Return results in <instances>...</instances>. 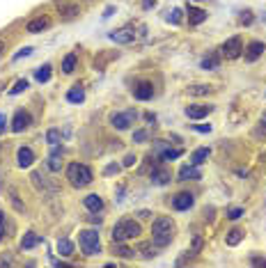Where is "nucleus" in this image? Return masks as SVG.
<instances>
[{
    "label": "nucleus",
    "instance_id": "52",
    "mask_svg": "<svg viewBox=\"0 0 266 268\" xmlns=\"http://www.w3.org/2000/svg\"><path fill=\"white\" fill-rule=\"evenodd\" d=\"M115 12V7H106V12H104V19H108V16Z\"/></svg>",
    "mask_w": 266,
    "mask_h": 268
},
{
    "label": "nucleus",
    "instance_id": "2",
    "mask_svg": "<svg viewBox=\"0 0 266 268\" xmlns=\"http://www.w3.org/2000/svg\"><path fill=\"white\" fill-rule=\"evenodd\" d=\"M142 234L140 225L133 218H122L117 225L112 227V243H126L131 239H138Z\"/></svg>",
    "mask_w": 266,
    "mask_h": 268
},
{
    "label": "nucleus",
    "instance_id": "11",
    "mask_svg": "<svg viewBox=\"0 0 266 268\" xmlns=\"http://www.w3.org/2000/svg\"><path fill=\"white\" fill-rule=\"evenodd\" d=\"M51 16H37V19H32V21L26 25V32H30V35H37V32H44V30L51 28Z\"/></svg>",
    "mask_w": 266,
    "mask_h": 268
},
{
    "label": "nucleus",
    "instance_id": "13",
    "mask_svg": "<svg viewBox=\"0 0 266 268\" xmlns=\"http://www.w3.org/2000/svg\"><path fill=\"white\" fill-rule=\"evenodd\" d=\"M193 204H195V197L190 193H179L172 197V209H177V211H188Z\"/></svg>",
    "mask_w": 266,
    "mask_h": 268
},
{
    "label": "nucleus",
    "instance_id": "56",
    "mask_svg": "<svg viewBox=\"0 0 266 268\" xmlns=\"http://www.w3.org/2000/svg\"><path fill=\"white\" fill-rule=\"evenodd\" d=\"M154 5V0H145V7H152Z\"/></svg>",
    "mask_w": 266,
    "mask_h": 268
},
{
    "label": "nucleus",
    "instance_id": "22",
    "mask_svg": "<svg viewBox=\"0 0 266 268\" xmlns=\"http://www.w3.org/2000/svg\"><path fill=\"white\" fill-rule=\"evenodd\" d=\"M67 101H69V103H83V101H85L83 87H80V85H74L69 92H67Z\"/></svg>",
    "mask_w": 266,
    "mask_h": 268
},
{
    "label": "nucleus",
    "instance_id": "35",
    "mask_svg": "<svg viewBox=\"0 0 266 268\" xmlns=\"http://www.w3.org/2000/svg\"><path fill=\"white\" fill-rule=\"evenodd\" d=\"M23 90H28V80H26V78H23V80H16V85L9 90V94L14 97V94H21Z\"/></svg>",
    "mask_w": 266,
    "mask_h": 268
},
{
    "label": "nucleus",
    "instance_id": "48",
    "mask_svg": "<svg viewBox=\"0 0 266 268\" xmlns=\"http://www.w3.org/2000/svg\"><path fill=\"white\" fill-rule=\"evenodd\" d=\"M101 220H104V218H101V216H97V213H92V216H90L92 225H101Z\"/></svg>",
    "mask_w": 266,
    "mask_h": 268
},
{
    "label": "nucleus",
    "instance_id": "58",
    "mask_svg": "<svg viewBox=\"0 0 266 268\" xmlns=\"http://www.w3.org/2000/svg\"><path fill=\"white\" fill-rule=\"evenodd\" d=\"M200 2H202V0H200Z\"/></svg>",
    "mask_w": 266,
    "mask_h": 268
},
{
    "label": "nucleus",
    "instance_id": "20",
    "mask_svg": "<svg viewBox=\"0 0 266 268\" xmlns=\"http://www.w3.org/2000/svg\"><path fill=\"white\" fill-rule=\"evenodd\" d=\"M42 243V236L35 232H26L23 234V241H21V250H32L35 245Z\"/></svg>",
    "mask_w": 266,
    "mask_h": 268
},
{
    "label": "nucleus",
    "instance_id": "24",
    "mask_svg": "<svg viewBox=\"0 0 266 268\" xmlns=\"http://www.w3.org/2000/svg\"><path fill=\"white\" fill-rule=\"evenodd\" d=\"M112 252H115V257H122V259H131L133 254V250L129 245H124V243H112Z\"/></svg>",
    "mask_w": 266,
    "mask_h": 268
},
{
    "label": "nucleus",
    "instance_id": "39",
    "mask_svg": "<svg viewBox=\"0 0 266 268\" xmlns=\"http://www.w3.org/2000/svg\"><path fill=\"white\" fill-rule=\"evenodd\" d=\"M241 216H243V209H241V206H234V209L227 211V218H230V220H239Z\"/></svg>",
    "mask_w": 266,
    "mask_h": 268
},
{
    "label": "nucleus",
    "instance_id": "57",
    "mask_svg": "<svg viewBox=\"0 0 266 268\" xmlns=\"http://www.w3.org/2000/svg\"><path fill=\"white\" fill-rule=\"evenodd\" d=\"M0 222H5V216H2V211H0Z\"/></svg>",
    "mask_w": 266,
    "mask_h": 268
},
{
    "label": "nucleus",
    "instance_id": "41",
    "mask_svg": "<svg viewBox=\"0 0 266 268\" xmlns=\"http://www.w3.org/2000/svg\"><path fill=\"white\" fill-rule=\"evenodd\" d=\"M202 236H195V239H193V247H190V252H200V250H202Z\"/></svg>",
    "mask_w": 266,
    "mask_h": 268
},
{
    "label": "nucleus",
    "instance_id": "45",
    "mask_svg": "<svg viewBox=\"0 0 266 268\" xmlns=\"http://www.w3.org/2000/svg\"><path fill=\"white\" fill-rule=\"evenodd\" d=\"M195 131H200V133H211V124H195Z\"/></svg>",
    "mask_w": 266,
    "mask_h": 268
},
{
    "label": "nucleus",
    "instance_id": "29",
    "mask_svg": "<svg viewBox=\"0 0 266 268\" xmlns=\"http://www.w3.org/2000/svg\"><path fill=\"white\" fill-rule=\"evenodd\" d=\"M32 184H35L39 191H49L51 188L49 181H46V176H44L42 172H32Z\"/></svg>",
    "mask_w": 266,
    "mask_h": 268
},
{
    "label": "nucleus",
    "instance_id": "23",
    "mask_svg": "<svg viewBox=\"0 0 266 268\" xmlns=\"http://www.w3.org/2000/svg\"><path fill=\"white\" fill-rule=\"evenodd\" d=\"M211 156V151L207 147H200V149H195L193 151V156H190V163L193 165H202V163H207V158Z\"/></svg>",
    "mask_w": 266,
    "mask_h": 268
},
{
    "label": "nucleus",
    "instance_id": "26",
    "mask_svg": "<svg viewBox=\"0 0 266 268\" xmlns=\"http://www.w3.org/2000/svg\"><path fill=\"white\" fill-rule=\"evenodd\" d=\"M76 62H78V55H76V53H69V55L62 60V71H64V73H74Z\"/></svg>",
    "mask_w": 266,
    "mask_h": 268
},
{
    "label": "nucleus",
    "instance_id": "3",
    "mask_svg": "<svg viewBox=\"0 0 266 268\" xmlns=\"http://www.w3.org/2000/svg\"><path fill=\"white\" fill-rule=\"evenodd\" d=\"M67 179H69V184L74 186V188H85V186L92 184V179H94V174H92V170L85 165V163H69L67 165Z\"/></svg>",
    "mask_w": 266,
    "mask_h": 268
},
{
    "label": "nucleus",
    "instance_id": "8",
    "mask_svg": "<svg viewBox=\"0 0 266 268\" xmlns=\"http://www.w3.org/2000/svg\"><path fill=\"white\" fill-rule=\"evenodd\" d=\"M108 37L115 44H131L135 39V30H133V25H124V28H119V30H112Z\"/></svg>",
    "mask_w": 266,
    "mask_h": 268
},
{
    "label": "nucleus",
    "instance_id": "30",
    "mask_svg": "<svg viewBox=\"0 0 266 268\" xmlns=\"http://www.w3.org/2000/svg\"><path fill=\"white\" fill-rule=\"evenodd\" d=\"M209 92H211V85H193V87H188L190 97H207Z\"/></svg>",
    "mask_w": 266,
    "mask_h": 268
},
{
    "label": "nucleus",
    "instance_id": "17",
    "mask_svg": "<svg viewBox=\"0 0 266 268\" xmlns=\"http://www.w3.org/2000/svg\"><path fill=\"white\" fill-rule=\"evenodd\" d=\"M32 163H35V154H32L30 147H21L16 151V165L19 168H30Z\"/></svg>",
    "mask_w": 266,
    "mask_h": 268
},
{
    "label": "nucleus",
    "instance_id": "50",
    "mask_svg": "<svg viewBox=\"0 0 266 268\" xmlns=\"http://www.w3.org/2000/svg\"><path fill=\"white\" fill-rule=\"evenodd\" d=\"M0 264H5V266H12L14 261H12V257H0Z\"/></svg>",
    "mask_w": 266,
    "mask_h": 268
},
{
    "label": "nucleus",
    "instance_id": "10",
    "mask_svg": "<svg viewBox=\"0 0 266 268\" xmlns=\"http://www.w3.org/2000/svg\"><path fill=\"white\" fill-rule=\"evenodd\" d=\"M55 7L64 19H76L80 14V7H78L76 2H69V0H55Z\"/></svg>",
    "mask_w": 266,
    "mask_h": 268
},
{
    "label": "nucleus",
    "instance_id": "16",
    "mask_svg": "<svg viewBox=\"0 0 266 268\" xmlns=\"http://www.w3.org/2000/svg\"><path fill=\"white\" fill-rule=\"evenodd\" d=\"M133 97L138 101H149L154 97V85L147 83V80H145V83H138V87L133 90Z\"/></svg>",
    "mask_w": 266,
    "mask_h": 268
},
{
    "label": "nucleus",
    "instance_id": "44",
    "mask_svg": "<svg viewBox=\"0 0 266 268\" xmlns=\"http://www.w3.org/2000/svg\"><path fill=\"white\" fill-rule=\"evenodd\" d=\"M30 53H32V49H30V46H26V49H21V50H19V53H16V55H14V60H21V57H28Z\"/></svg>",
    "mask_w": 266,
    "mask_h": 268
},
{
    "label": "nucleus",
    "instance_id": "9",
    "mask_svg": "<svg viewBox=\"0 0 266 268\" xmlns=\"http://www.w3.org/2000/svg\"><path fill=\"white\" fill-rule=\"evenodd\" d=\"M30 124H32V117H30L28 110H16L14 120H12V131H14V133H21Z\"/></svg>",
    "mask_w": 266,
    "mask_h": 268
},
{
    "label": "nucleus",
    "instance_id": "31",
    "mask_svg": "<svg viewBox=\"0 0 266 268\" xmlns=\"http://www.w3.org/2000/svg\"><path fill=\"white\" fill-rule=\"evenodd\" d=\"M241 241H243V229H237V227H234V229L227 234V245H239Z\"/></svg>",
    "mask_w": 266,
    "mask_h": 268
},
{
    "label": "nucleus",
    "instance_id": "5",
    "mask_svg": "<svg viewBox=\"0 0 266 268\" xmlns=\"http://www.w3.org/2000/svg\"><path fill=\"white\" fill-rule=\"evenodd\" d=\"M243 55V39L241 37H230L227 42L220 46V57L225 60H237V57Z\"/></svg>",
    "mask_w": 266,
    "mask_h": 268
},
{
    "label": "nucleus",
    "instance_id": "28",
    "mask_svg": "<svg viewBox=\"0 0 266 268\" xmlns=\"http://www.w3.org/2000/svg\"><path fill=\"white\" fill-rule=\"evenodd\" d=\"M218 64H220V55L211 53V55H207L202 60V69H218Z\"/></svg>",
    "mask_w": 266,
    "mask_h": 268
},
{
    "label": "nucleus",
    "instance_id": "49",
    "mask_svg": "<svg viewBox=\"0 0 266 268\" xmlns=\"http://www.w3.org/2000/svg\"><path fill=\"white\" fill-rule=\"evenodd\" d=\"M138 218H142V220H147V218H152V211H145V209H142L140 213H138Z\"/></svg>",
    "mask_w": 266,
    "mask_h": 268
},
{
    "label": "nucleus",
    "instance_id": "54",
    "mask_svg": "<svg viewBox=\"0 0 266 268\" xmlns=\"http://www.w3.org/2000/svg\"><path fill=\"white\" fill-rule=\"evenodd\" d=\"M5 239V227H2V222H0V241Z\"/></svg>",
    "mask_w": 266,
    "mask_h": 268
},
{
    "label": "nucleus",
    "instance_id": "34",
    "mask_svg": "<svg viewBox=\"0 0 266 268\" xmlns=\"http://www.w3.org/2000/svg\"><path fill=\"white\" fill-rule=\"evenodd\" d=\"M46 142H49L51 147L60 145V131H57V128H51L49 133H46Z\"/></svg>",
    "mask_w": 266,
    "mask_h": 268
},
{
    "label": "nucleus",
    "instance_id": "33",
    "mask_svg": "<svg viewBox=\"0 0 266 268\" xmlns=\"http://www.w3.org/2000/svg\"><path fill=\"white\" fill-rule=\"evenodd\" d=\"M182 154H184L182 149H163L161 161H177V158H179Z\"/></svg>",
    "mask_w": 266,
    "mask_h": 268
},
{
    "label": "nucleus",
    "instance_id": "47",
    "mask_svg": "<svg viewBox=\"0 0 266 268\" xmlns=\"http://www.w3.org/2000/svg\"><path fill=\"white\" fill-rule=\"evenodd\" d=\"M5 126H7V117H5V115L0 113V135L5 133Z\"/></svg>",
    "mask_w": 266,
    "mask_h": 268
},
{
    "label": "nucleus",
    "instance_id": "4",
    "mask_svg": "<svg viewBox=\"0 0 266 268\" xmlns=\"http://www.w3.org/2000/svg\"><path fill=\"white\" fill-rule=\"evenodd\" d=\"M78 243H80L83 254H87V257H94V254L101 252V241H99L97 229H83L78 236Z\"/></svg>",
    "mask_w": 266,
    "mask_h": 268
},
{
    "label": "nucleus",
    "instance_id": "32",
    "mask_svg": "<svg viewBox=\"0 0 266 268\" xmlns=\"http://www.w3.org/2000/svg\"><path fill=\"white\" fill-rule=\"evenodd\" d=\"M35 78L39 80V83H46V80H51V64H44V67H39V69L35 71Z\"/></svg>",
    "mask_w": 266,
    "mask_h": 268
},
{
    "label": "nucleus",
    "instance_id": "55",
    "mask_svg": "<svg viewBox=\"0 0 266 268\" xmlns=\"http://www.w3.org/2000/svg\"><path fill=\"white\" fill-rule=\"evenodd\" d=\"M2 53H5V42L0 39V55H2Z\"/></svg>",
    "mask_w": 266,
    "mask_h": 268
},
{
    "label": "nucleus",
    "instance_id": "37",
    "mask_svg": "<svg viewBox=\"0 0 266 268\" xmlns=\"http://www.w3.org/2000/svg\"><path fill=\"white\" fill-rule=\"evenodd\" d=\"M112 57H117V53H108V55H101L99 60H94V67H97V69H101V67H104L108 60H112Z\"/></svg>",
    "mask_w": 266,
    "mask_h": 268
},
{
    "label": "nucleus",
    "instance_id": "27",
    "mask_svg": "<svg viewBox=\"0 0 266 268\" xmlns=\"http://www.w3.org/2000/svg\"><path fill=\"white\" fill-rule=\"evenodd\" d=\"M138 252L142 254V259H152V257H156V254H159V247H156L154 243H142Z\"/></svg>",
    "mask_w": 266,
    "mask_h": 268
},
{
    "label": "nucleus",
    "instance_id": "7",
    "mask_svg": "<svg viewBox=\"0 0 266 268\" xmlns=\"http://www.w3.org/2000/svg\"><path fill=\"white\" fill-rule=\"evenodd\" d=\"M149 179H152V184H154V186H165V184H170L172 174H170V170L163 168V165H152Z\"/></svg>",
    "mask_w": 266,
    "mask_h": 268
},
{
    "label": "nucleus",
    "instance_id": "42",
    "mask_svg": "<svg viewBox=\"0 0 266 268\" xmlns=\"http://www.w3.org/2000/svg\"><path fill=\"white\" fill-rule=\"evenodd\" d=\"M135 161H138V158H135V154H126L124 156V168H133V165H135Z\"/></svg>",
    "mask_w": 266,
    "mask_h": 268
},
{
    "label": "nucleus",
    "instance_id": "19",
    "mask_svg": "<svg viewBox=\"0 0 266 268\" xmlns=\"http://www.w3.org/2000/svg\"><path fill=\"white\" fill-rule=\"evenodd\" d=\"M46 165H49L51 172H60V168H62V149L57 147V145L53 147V151H51L49 163H46Z\"/></svg>",
    "mask_w": 266,
    "mask_h": 268
},
{
    "label": "nucleus",
    "instance_id": "21",
    "mask_svg": "<svg viewBox=\"0 0 266 268\" xmlns=\"http://www.w3.org/2000/svg\"><path fill=\"white\" fill-rule=\"evenodd\" d=\"M207 12L204 9H197V7H190L188 5V23L190 25H200V23H204L207 21Z\"/></svg>",
    "mask_w": 266,
    "mask_h": 268
},
{
    "label": "nucleus",
    "instance_id": "40",
    "mask_svg": "<svg viewBox=\"0 0 266 268\" xmlns=\"http://www.w3.org/2000/svg\"><path fill=\"white\" fill-rule=\"evenodd\" d=\"M149 140V133L147 131H135V133H133V142H147Z\"/></svg>",
    "mask_w": 266,
    "mask_h": 268
},
{
    "label": "nucleus",
    "instance_id": "1",
    "mask_svg": "<svg viewBox=\"0 0 266 268\" xmlns=\"http://www.w3.org/2000/svg\"><path fill=\"white\" fill-rule=\"evenodd\" d=\"M175 239V222L170 216H159L152 222V243L156 247H165Z\"/></svg>",
    "mask_w": 266,
    "mask_h": 268
},
{
    "label": "nucleus",
    "instance_id": "18",
    "mask_svg": "<svg viewBox=\"0 0 266 268\" xmlns=\"http://www.w3.org/2000/svg\"><path fill=\"white\" fill-rule=\"evenodd\" d=\"M85 209L90 213H101L104 211V199H101V195H97V193H92V195H87V197L83 199Z\"/></svg>",
    "mask_w": 266,
    "mask_h": 268
},
{
    "label": "nucleus",
    "instance_id": "25",
    "mask_svg": "<svg viewBox=\"0 0 266 268\" xmlns=\"http://www.w3.org/2000/svg\"><path fill=\"white\" fill-rule=\"evenodd\" d=\"M57 252H60V257H71L74 254V243L69 239H60L57 241Z\"/></svg>",
    "mask_w": 266,
    "mask_h": 268
},
{
    "label": "nucleus",
    "instance_id": "6",
    "mask_svg": "<svg viewBox=\"0 0 266 268\" xmlns=\"http://www.w3.org/2000/svg\"><path fill=\"white\" fill-rule=\"evenodd\" d=\"M138 113L135 110H124V113H112L110 115V126L117 128V131H126V128L131 126L133 122H135Z\"/></svg>",
    "mask_w": 266,
    "mask_h": 268
},
{
    "label": "nucleus",
    "instance_id": "36",
    "mask_svg": "<svg viewBox=\"0 0 266 268\" xmlns=\"http://www.w3.org/2000/svg\"><path fill=\"white\" fill-rule=\"evenodd\" d=\"M252 21H255L252 12H248V9H245V12H241V16H239V23H241V25H250Z\"/></svg>",
    "mask_w": 266,
    "mask_h": 268
},
{
    "label": "nucleus",
    "instance_id": "12",
    "mask_svg": "<svg viewBox=\"0 0 266 268\" xmlns=\"http://www.w3.org/2000/svg\"><path fill=\"white\" fill-rule=\"evenodd\" d=\"M211 110H213V106H209V103H195V106L186 108V117L188 120H204Z\"/></svg>",
    "mask_w": 266,
    "mask_h": 268
},
{
    "label": "nucleus",
    "instance_id": "38",
    "mask_svg": "<svg viewBox=\"0 0 266 268\" xmlns=\"http://www.w3.org/2000/svg\"><path fill=\"white\" fill-rule=\"evenodd\" d=\"M168 21L175 23V25H177V23H182V9H179V7L172 9V12H170V16H168Z\"/></svg>",
    "mask_w": 266,
    "mask_h": 268
},
{
    "label": "nucleus",
    "instance_id": "51",
    "mask_svg": "<svg viewBox=\"0 0 266 268\" xmlns=\"http://www.w3.org/2000/svg\"><path fill=\"white\" fill-rule=\"evenodd\" d=\"M145 120H147V122H152V124H154V122H156V115H152V113H145Z\"/></svg>",
    "mask_w": 266,
    "mask_h": 268
},
{
    "label": "nucleus",
    "instance_id": "43",
    "mask_svg": "<svg viewBox=\"0 0 266 268\" xmlns=\"http://www.w3.org/2000/svg\"><path fill=\"white\" fill-rule=\"evenodd\" d=\"M250 264H252V266H266V259H264V257H257V254H252V257H250Z\"/></svg>",
    "mask_w": 266,
    "mask_h": 268
},
{
    "label": "nucleus",
    "instance_id": "46",
    "mask_svg": "<svg viewBox=\"0 0 266 268\" xmlns=\"http://www.w3.org/2000/svg\"><path fill=\"white\" fill-rule=\"evenodd\" d=\"M119 172V165H115V163H112V165H108V168L104 170V174H117Z\"/></svg>",
    "mask_w": 266,
    "mask_h": 268
},
{
    "label": "nucleus",
    "instance_id": "15",
    "mask_svg": "<svg viewBox=\"0 0 266 268\" xmlns=\"http://www.w3.org/2000/svg\"><path fill=\"white\" fill-rule=\"evenodd\" d=\"M264 49H266V46L262 42H250L248 46H245V50H243L245 62H255V60H259L262 53H264Z\"/></svg>",
    "mask_w": 266,
    "mask_h": 268
},
{
    "label": "nucleus",
    "instance_id": "53",
    "mask_svg": "<svg viewBox=\"0 0 266 268\" xmlns=\"http://www.w3.org/2000/svg\"><path fill=\"white\" fill-rule=\"evenodd\" d=\"M259 124H262V128H266V113L262 115V120H259Z\"/></svg>",
    "mask_w": 266,
    "mask_h": 268
},
{
    "label": "nucleus",
    "instance_id": "14",
    "mask_svg": "<svg viewBox=\"0 0 266 268\" xmlns=\"http://www.w3.org/2000/svg\"><path fill=\"white\" fill-rule=\"evenodd\" d=\"M197 179H202V172H200V165H182L179 170V181H197Z\"/></svg>",
    "mask_w": 266,
    "mask_h": 268
}]
</instances>
